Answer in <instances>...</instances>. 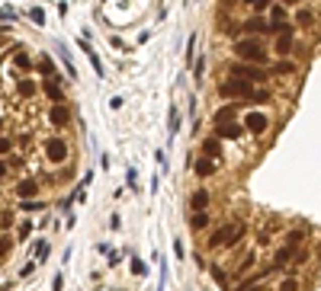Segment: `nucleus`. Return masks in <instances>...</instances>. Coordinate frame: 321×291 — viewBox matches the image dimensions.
<instances>
[{
    "mask_svg": "<svg viewBox=\"0 0 321 291\" xmlns=\"http://www.w3.org/2000/svg\"><path fill=\"white\" fill-rule=\"evenodd\" d=\"M292 45H296V39H292V29H283L280 39H276V51H280V55H289Z\"/></svg>",
    "mask_w": 321,
    "mask_h": 291,
    "instance_id": "nucleus-11",
    "label": "nucleus"
},
{
    "mask_svg": "<svg viewBox=\"0 0 321 291\" xmlns=\"http://www.w3.org/2000/svg\"><path fill=\"white\" fill-rule=\"evenodd\" d=\"M219 96H225V100H250L254 96V83L250 80H241V77H228L225 83H219Z\"/></svg>",
    "mask_w": 321,
    "mask_h": 291,
    "instance_id": "nucleus-1",
    "label": "nucleus"
},
{
    "mask_svg": "<svg viewBox=\"0 0 321 291\" xmlns=\"http://www.w3.org/2000/svg\"><path fill=\"white\" fill-rule=\"evenodd\" d=\"M36 192H39V186H36V182H29V179L16 186V196H20V199H29V196H36Z\"/></svg>",
    "mask_w": 321,
    "mask_h": 291,
    "instance_id": "nucleus-16",
    "label": "nucleus"
},
{
    "mask_svg": "<svg viewBox=\"0 0 321 291\" xmlns=\"http://www.w3.org/2000/svg\"><path fill=\"white\" fill-rule=\"evenodd\" d=\"M292 259H296V250H292V246H280V250H276V256H273V269L289 266Z\"/></svg>",
    "mask_w": 321,
    "mask_h": 291,
    "instance_id": "nucleus-9",
    "label": "nucleus"
},
{
    "mask_svg": "<svg viewBox=\"0 0 321 291\" xmlns=\"http://www.w3.org/2000/svg\"><path fill=\"white\" fill-rule=\"evenodd\" d=\"M177 125H180V112L170 109V135H177Z\"/></svg>",
    "mask_w": 321,
    "mask_h": 291,
    "instance_id": "nucleus-23",
    "label": "nucleus"
},
{
    "mask_svg": "<svg viewBox=\"0 0 321 291\" xmlns=\"http://www.w3.org/2000/svg\"><path fill=\"white\" fill-rule=\"evenodd\" d=\"M203 154H206V157H212V160H219V157H222V144H219V138H209V141H206V144H203Z\"/></svg>",
    "mask_w": 321,
    "mask_h": 291,
    "instance_id": "nucleus-14",
    "label": "nucleus"
},
{
    "mask_svg": "<svg viewBox=\"0 0 321 291\" xmlns=\"http://www.w3.org/2000/svg\"><path fill=\"white\" fill-rule=\"evenodd\" d=\"M235 55L241 58V61H264L267 58V48H264V42H257V39H241V42H235Z\"/></svg>",
    "mask_w": 321,
    "mask_h": 291,
    "instance_id": "nucleus-3",
    "label": "nucleus"
},
{
    "mask_svg": "<svg viewBox=\"0 0 321 291\" xmlns=\"http://www.w3.org/2000/svg\"><path fill=\"white\" fill-rule=\"evenodd\" d=\"M132 272H135V275H145V272H148V266H145L142 259H132Z\"/></svg>",
    "mask_w": 321,
    "mask_h": 291,
    "instance_id": "nucleus-24",
    "label": "nucleus"
},
{
    "mask_svg": "<svg viewBox=\"0 0 321 291\" xmlns=\"http://www.w3.org/2000/svg\"><path fill=\"white\" fill-rule=\"evenodd\" d=\"M238 106H241V100H238V103H228V106H222V109H215L212 122H215V125H225V122H231V119L238 116Z\"/></svg>",
    "mask_w": 321,
    "mask_h": 291,
    "instance_id": "nucleus-7",
    "label": "nucleus"
},
{
    "mask_svg": "<svg viewBox=\"0 0 321 291\" xmlns=\"http://www.w3.org/2000/svg\"><path fill=\"white\" fill-rule=\"evenodd\" d=\"M286 20V7H273V23H283Z\"/></svg>",
    "mask_w": 321,
    "mask_h": 291,
    "instance_id": "nucleus-28",
    "label": "nucleus"
},
{
    "mask_svg": "<svg viewBox=\"0 0 321 291\" xmlns=\"http://www.w3.org/2000/svg\"><path fill=\"white\" fill-rule=\"evenodd\" d=\"M244 135V128L235 125V122H225V125H215V138H225V141H235Z\"/></svg>",
    "mask_w": 321,
    "mask_h": 291,
    "instance_id": "nucleus-8",
    "label": "nucleus"
},
{
    "mask_svg": "<svg viewBox=\"0 0 321 291\" xmlns=\"http://www.w3.org/2000/svg\"><path fill=\"white\" fill-rule=\"evenodd\" d=\"M244 128L250 131V135H264V131L270 128V116H267V112H247V116H244Z\"/></svg>",
    "mask_w": 321,
    "mask_h": 291,
    "instance_id": "nucleus-6",
    "label": "nucleus"
},
{
    "mask_svg": "<svg viewBox=\"0 0 321 291\" xmlns=\"http://www.w3.org/2000/svg\"><path fill=\"white\" fill-rule=\"evenodd\" d=\"M250 266H254V253H247V256H244V259L238 262V272H241V275H244V272H247Z\"/></svg>",
    "mask_w": 321,
    "mask_h": 291,
    "instance_id": "nucleus-22",
    "label": "nucleus"
},
{
    "mask_svg": "<svg viewBox=\"0 0 321 291\" xmlns=\"http://www.w3.org/2000/svg\"><path fill=\"white\" fill-rule=\"evenodd\" d=\"M276 70H280V74H292V70H296V64H289V61H280V64H276Z\"/></svg>",
    "mask_w": 321,
    "mask_h": 291,
    "instance_id": "nucleus-27",
    "label": "nucleus"
},
{
    "mask_svg": "<svg viewBox=\"0 0 321 291\" xmlns=\"http://www.w3.org/2000/svg\"><path fill=\"white\" fill-rule=\"evenodd\" d=\"M196 173L199 176H212V173H219V160H212V157H199V160H196Z\"/></svg>",
    "mask_w": 321,
    "mask_h": 291,
    "instance_id": "nucleus-10",
    "label": "nucleus"
},
{
    "mask_svg": "<svg viewBox=\"0 0 321 291\" xmlns=\"http://www.w3.org/2000/svg\"><path fill=\"white\" fill-rule=\"evenodd\" d=\"M45 157H48V163H65V157H68L65 138H45Z\"/></svg>",
    "mask_w": 321,
    "mask_h": 291,
    "instance_id": "nucleus-5",
    "label": "nucleus"
},
{
    "mask_svg": "<svg viewBox=\"0 0 321 291\" xmlns=\"http://www.w3.org/2000/svg\"><path fill=\"white\" fill-rule=\"evenodd\" d=\"M241 237H244V224H225V227H219L212 237H209V246H235Z\"/></svg>",
    "mask_w": 321,
    "mask_h": 291,
    "instance_id": "nucleus-2",
    "label": "nucleus"
},
{
    "mask_svg": "<svg viewBox=\"0 0 321 291\" xmlns=\"http://www.w3.org/2000/svg\"><path fill=\"white\" fill-rule=\"evenodd\" d=\"M193 51H196V35H189V42H186V64L193 67Z\"/></svg>",
    "mask_w": 321,
    "mask_h": 291,
    "instance_id": "nucleus-21",
    "label": "nucleus"
},
{
    "mask_svg": "<svg viewBox=\"0 0 321 291\" xmlns=\"http://www.w3.org/2000/svg\"><path fill=\"white\" fill-rule=\"evenodd\" d=\"M154 160H158V170H161V173L167 170V163H164V151H158V154H154Z\"/></svg>",
    "mask_w": 321,
    "mask_h": 291,
    "instance_id": "nucleus-30",
    "label": "nucleus"
},
{
    "mask_svg": "<svg viewBox=\"0 0 321 291\" xmlns=\"http://www.w3.org/2000/svg\"><path fill=\"white\" fill-rule=\"evenodd\" d=\"M212 278H215V281H219V285H222V288H225V285H228V278H225V272H222L219 266H215V269H212Z\"/></svg>",
    "mask_w": 321,
    "mask_h": 291,
    "instance_id": "nucleus-25",
    "label": "nucleus"
},
{
    "mask_svg": "<svg viewBox=\"0 0 321 291\" xmlns=\"http://www.w3.org/2000/svg\"><path fill=\"white\" fill-rule=\"evenodd\" d=\"M29 16H32V23H39V26H42V23H45V13H42V10H39V7H36V10H29Z\"/></svg>",
    "mask_w": 321,
    "mask_h": 291,
    "instance_id": "nucleus-29",
    "label": "nucleus"
},
{
    "mask_svg": "<svg viewBox=\"0 0 321 291\" xmlns=\"http://www.w3.org/2000/svg\"><path fill=\"white\" fill-rule=\"evenodd\" d=\"M81 48L87 51V55H90V64H93V70H97V74L103 77V64H100V58L93 55V48H90V42H81Z\"/></svg>",
    "mask_w": 321,
    "mask_h": 291,
    "instance_id": "nucleus-17",
    "label": "nucleus"
},
{
    "mask_svg": "<svg viewBox=\"0 0 321 291\" xmlns=\"http://www.w3.org/2000/svg\"><path fill=\"white\" fill-rule=\"evenodd\" d=\"M286 4H299V0H286Z\"/></svg>",
    "mask_w": 321,
    "mask_h": 291,
    "instance_id": "nucleus-35",
    "label": "nucleus"
},
{
    "mask_svg": "<svg viewBox=\"0 0 321 291\" xmlns=\"http://www.w3.org/2000/svg\"><path fill=\"white\" fill-rule=\"evenodd\" d=\"M299 23H302V26L315 23V13H308V10H299Z\"/></svg>",
    "mask_w": 321,
    "mask_h": 291,
    "instance_id": "nucleus-26",
    "label": "nucleus"
},
{
    "mask_svg": "<svg viewBox=\"0 0 321 291\" xmlns=\"http://www.w3.org/2000/svg\"><path fill=\"white\" fill-rule=\"evenodd\" d=\"M206 205H209V192L196 189L193 196H189V208H193V211H206Z\"/></svg>",
    "mask_w": 321,
    "mask_h": 291,
    "instance_id": "nucleus-13",
    "label": "nucleus"
},
{
    "mask_svg": "<svg viewBox=\"0 0 321 291\" xmlns=\"http://www.w3.org/2000/svg\"><path fill=\"white\" fill-rule=\"evenodd\" d=\"M23 208L26 211H36V208H42V202H23Z\"/></svg>",
    "mask_w": 321,
    "mask_h": 291,
    "instance_id": "nucleus-33",
    "label": "nucleus"
},
{
    "mask_svg": "<svg viewBox=\"0 0 321 291\" xmlns=\"http://www.w3.org/2000/svg\"><path fill=\"white\" fill-rule=\"evenodd\" d=\"M231 77H241V80H250V83H264L270 74L264 67H254V64H231Z\"/></svg>",
    "mask_w": 321,
    "mask_h": 291,
    "instance_id": "nucleus-4",
    "label": "nucleus"
},
{
    "mask_svg": "<svg viewBox=\"0 0 321 291\" xmlns=\"http://www.w3.org/2000/svg\"><path fill=\"white\" fill-rule=\"evenodd\" d=\"M51 119H55L58 125H68V119H71V116H68L65 106H55V109H51Z\"/></svg>",
    "mask_w": 321,
    "mask_h": 291,
    "instance_id": "nucleus-19",
    "label": "nucleus"
},
{
    "mask_svg": "<svg viewBox=\"0 0 321 291\" xmlns=\"http://www.w3.org/2000/svg\"><path fill=\"white\" fill-rule=\"evenodd\" d=\"M280 291H302V281L299 278H286L283 285H280Z\"/></svg>",
    "mask_w": 321,
    "mask_h": 291,
    "instance_id": "nucleus-20",
    "label": "nucleus"
},
{
    "mask_svg": "<svg viewBox=\"0 0 321 291\" xmlns=\"http://www.w3.org/2000/svg\"><path fill=\"white\" fill-rule=\"evenodd\" d=\"M173 253H177V259H183V256H186V250H183V243H180V240L173 243Z\"/></svg>",
    "mask_w": 321,
    "mask_h": 291,
    "instance_id": "nucleus-32",
    "label": "nucleus"
},
{
    "mask_svg": "<svg viewBox=\"0 0 321 291\" xmlns=\"http://www.w3.org/2000/svg\"><path fill=\"white\" fill-rule=\"evenodd\" d=\"M241 291H264L260 285H241Z\"/></svg>",
    "mask_w": 321,
    "mask_h": 291,
    "instance_id": "nucleus-34",
    "label": "nucleus"
},
{
    "mask_svg": "<svg viewBox=\"0 0 321 291\" xmlns=\"http://www.w3.org/2000/svg\"><path fill=\"white\" fill-rule=\"evenodd\" d=\"M267 7H270V0H254V10H257V13H264Z\"/></svg>",
    "mask_w": 321,
    "mask_h": 291,
    "instance_id": "nucleus-31",
    "label": "nucleus"
},
{
    "mask_svg": "<svg viewBox=\"0 0 321 291\" xmlns=\"http://www.w3.org/2000/svg\"><path fill=\"white\" fill-rule=\"evenodd\" d=\"M244 32H276V26L270 20H247L244 23Z\"/></svg>",
    "mask_w": 321,
    "mask_h": 291,
    "instance_id": "nucleus-12",
    "label": "nucleus"
},
{
    "mask_svg": "<svg viewBox=\"0 0 321 291\" xmlns=\"http://www.w3.org/2000/svg\"><path fill=\"white\" fill-rule=\"evenodd\" d=\"M302 240H305V234H302V231H289V234H286V246H292V250L302 246Z\"/></svg>",
    "mask_w": 321,
    "mask_h": 291,
    "instance_id": "nucleus-18",
    "label": "nucleus"
},
{
    "mask_svg": "<svg viewBox=\"0 0 321 291\" xmlns=\"http://www.w3.org/2000/svg\"><path fill=\"white\" fill-rule=\"evenodd\" d=\"M206 224H209V215H206V211H193V215H189V227H193V231H203Z\"/></svg>",
    "mask_w": 321,
    "mask_h": 291,
    "instance_id": "nucleus-15",
    "label": "nucleus"
},
{
    "mask_svg": "<svg viewBox=\"0 0 321 291\" xmlns=\"http://www.w3.org/2000/svg\"><path fill=\"white\" fill-rule=\"evenodd\" d=\"M244 4H254V0H244Z\"/></svg>",
    "mask_w": 321,
    "mask_h": 291,
    "instance_id": "nucleus-36",
    "label": "nucleus"
}]
</instances>
